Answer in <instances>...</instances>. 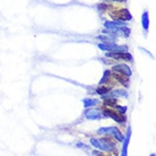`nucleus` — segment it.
Instances as JSON below:
<instances>
[{"mask_svg": "<svg viewBox=\"0 0 156 156\" xmlns=\"http://www.w3.org/2000/svg\"><path fill=\"white\" fill-rule=\"evenodd\" d=\"M114 8V7H113ZM110 16L114 20H131L130 12L125 8H114L113 10L110 12Z\"/></svg>", "mask_w": 156, "mask_h": 156, "instance_id": "f257e3e1", "label": "nucleus"}, {"mask_svg": "<svg viewBox=\"0 0 156 156\" xmlns=\"http://www.w3.org/2000/svg\"><path fill=\"white\" fill-rule=\"evenodd\" d=\"M102 109H103V111H104V113L110 115V117H112L114 120L119 121V122H122V121L126 120V117L123 115V113L119 112L117 109L113 110L112 109V106H103Z\"/></svg>", "mask_w": 156, "mask_h": 156, "instance_id": "f03ea898", "label": "nucleus"}, {"mask_svg": "<svg viewBox=\"0 0 156 156\" xmlns=\"http://www.w3.org/2000/svg\"><path fill=\"white\" fill-rule=\"evenodd\" d=\"M106 55L115 59V60H118V59H122V60H131V55H129V53L122 52V51H118V52L115 50L111 51V52H109V53H106Z\"/></svg>", "mask_w": 156, "mask_h": 156, "instance_id": "7ed1b4c3", "label": "nucleus"}, {"mask_svg": "<svg viewBox=\"0 0 156 156\" xmlns=\"http://www.w3.org/2000/svg\"><path fill=\"white\" fill-rule=\"evenodd\" d=\"M98 133H106V135H113L118 140H122V139H123V136H121L120 131H119L117 128H103V129H101Z\"/></svg>", "mask_w": 156, "mask_h": 156, "instance_id": "20e7f679", "label": "nucleus"}, {"mask_svg": "<svg viewBox=\"0 0 156 156\" xmlns=\"http://www.w3.org/2000/svg\"><path fill=\"white\" fill-rule=\"evenodd\" d=\"M112 77H113L114 79H117L118 82H120L121 84L128 85L129 79H128V76H127V75L121 74V73H117V71H113V73H112Z\"/></svg>", "mask_w": 156, "mask_h": 156, "instance_id": "39448f33", "label": "nucleus"}, {"mask_svg": "<svg viewBox=\"0 0 156 156\" xmlns=\"http://www.w3.org/2000/svg\"><path fill=\"white\" fill-rule=\"evenodd\" d=\"M90 143L95 146V147H98V149H102V151H110L111 147H110L109 145H106L105 143L103 140H98V139H92Z\"/></svg>", "mask_w": 156, "mask_h": 156, "instance_id": "423d86ee", "label": "nucleus"}, {"mask_svg": "<svg viewBox=\"0 0 156 156\" xmlns=\"http://www.w3.org/2000/svg\"><path fill=\"white\" fill-rule=\"evenodd\" d=\"M113 71H117V73H121V74H125L127 76L131 74V70L128 66L126 65H117V66L113 67Z\"/></svg>", "mask_w": 156, "mask_h": 156, "instance_id": "0eeeda50", "label": "nucleus"}, {"mask_svg": "<svg viewBox=\"0 0 156 156\" xmlns=\"http://www.w3.org/2000/svg\"><path fill=\"white\" fill-rule=\"evenodd\" d=\"M100 48H101L102 50H109V51H114V50H120V51H122V50H126V48H119L117 45V44H100Z\"/></svg>", "mask_w": 156, "mask_h": 156, "instance_id": "6e6552de", "label": "nucleus"}, {"mask_svg": "<svg viewBox=\"0 0 156 156\" xmlns=\"http://www.w3.org/2000/svg\"><path fill=\"white\" fill-rule=\"evenodd\" d=\"M86 115H87V118H90V119H98V118L101 117L100 112L96 111V110H90V111H87Z\"/></svg>", "mask_w": 156, "mask_h": 156, "instance_id": "1a4fd4ad", "label": "nucleus"}, {"mask_svg": "<svg viewBox=\"0 0 156 156\" xmlns=\"http://www.w3.org/2000/svg\"><path fill=\"white\" fill-rule=\"evenodd\" d=\"M104 104H106L108 106H113L117 104V100L115 98H108L104 101Z\"/></svg>", "mask_w": 156, "mask_h": 156, "instance_id": "9d476101", "label": "nucleus"}, {"mask_svg": "<svg viewBox=\"0 0 156 156\" xmlns=\"http://www.w3.org/2000/svg\"><path fill=\"white\" fill-rule=\"evenodd\" d=\"M109 90H110L109 87H106V86H103V87H98V94H105V93H108Z\"/></svg>", "mask_w": 156, "mask_h": 156, "instance_id": "9b49d317", "label": "nucleus"}, {"mask_svg": "<svg viewBox=\"0 0 156 156\" xmlns=\"http://www.w3.org/2000/svg\"><path fill=\"white\" fill-rule=\"evenodd\" d=\"M143 24H144L145 28L148 27V17H147V12H145L143 16Z\"/></svg>", "mask_w": 156, "mask_h": 156, "instance_id": "f8f14e48", "label": "nucleus"}, {"mask_svg": "<svg viewBox=\"0 0 156 156\" xmlns=\"http://www.w3.org/2000/svg\"><path fill=\"white\" fill-rule=\"evenodd\" d=\"M84 103H85L86 106H92V105H95L96 103H98V101H95V100H85L84 101Z\"/></svg>", "mask_w": 156, "mask_h": 156, "instance_id": "ddd939ff", "label": "nucleus"}, {"mask_svg": "<svg viewBox=\"0 0 156 156\" xmlns=\"http://www.w3.org/2000/svg\"><path fill=\"white\" fill-rule=\"evenodd\" d=\"M113 1H125V0H113Z\"/></svg>", "mask_w": 156, "mask_h": 156, "instance_id": "4468645a", "label": "nucleus"}]
</instances>
